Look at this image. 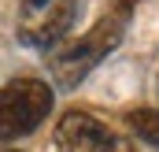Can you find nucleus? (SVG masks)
Returning <instances> with one entry per match:
<instances>
[{
  "label": "nucleus",
  "instance_id": "nucleus-1",
  "mask_svg": "<svg viewBox=\"0 0 159 152\" xmlns=\"http://www.w3.org/2000/svg\"><path fill=\"white\" fill-rule=\"evenodd\" d=\"M126 22H129V7L115 4L111 11L100 15V22H96L85 37L70 41V45H63V48H52V52H48V71H52V78H56L63 89H74L100 59H107V56L119 48L122 34H126Z\"/></svg>",
  "mask_w": 159,
  "mask_h": 152
},
{
  "label": "nucleus",
  "instance_id": "nucleus-2",
  "mask_svg": "<svg viewBox=\"0 0 159 152\" xmlns=\"http://www.w3.org/2000/svg\"><path fill=\"white\" fill-rule=\"evenodd\" d=\"M52 112V85L41 78H11L0 89V141H15L34 134Z\"/></svg>",
  "mask_w": 159,
  "mask_h": 152
},
{
  "label": "nucleus",
  "instance_id": "nucleus-3",
  "mask_svg": "<svg viewBox=\"0 0 159 152\" xmlns=\"http://www.w3.org/2000/svg\"><path fill=\"white\" fill-rule=\"evenodd\" d=\"M78 0H22L19 4V41L30 48H52L74 26Z\"/></svg>",
  "mask_w": 159,
  "mask_h": 152
},
{
  "label": "nucleus",
  "instance_id": "nucleus-4",
  "mask_svg": "<svg viewBox=\"0 0 159 152\" xmlns=\"http://www.w3.org/2000/svg\"><path fill=\"white\" fill-rule=\"evenodd\" d=\"M56 149L59 152H133L129 137L115 134L104 119L89 112H67L56 122Z\"/></svg>",
  "mask_w": 159,
  "mask_h": 152
},
{
  "label": "nucleus",
  "instance_id": "nucleus-5",
  "mask_svg": "<svg viewBox=\"0 0 159 152\" xmlns=\"http://www.w3.org/2000/svg\"><path fill=\"white\" fill-rule=\"evenodd\" d=\"M126 126L141 141L159 145V108H133V112H126Z\"/></svg>",
  "mask_w": 159,
  "mask_h": 152
},
{
  "label": "nucleus",
  "instance_id": "nucleus-6",
  "mask_svg": "<svg viewBox=\"0 0 159 152\" xmlns=\"http://www.w3.org/2000/svg\"><path fill=\"white\" fill-rule=\"evenodd\" d=\"M115 4H122V7H133V4H137V0H115Z\"/></svg>",
  "mask_w": 159,
  "mask_h": 152
}]
</instances>
